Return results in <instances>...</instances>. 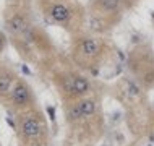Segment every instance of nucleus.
I'll use <instances>...</instances> for the list:
<instances>
[{"instance_id": "39448f33", "label": "nucleus", "mask_w": 154, "mask_h": 146, "mask_svg": "<svg viewBox=\"0 0 154 146\" xmlns=\"http://www.w3.org/2000/svg\"><path fill=\"white\" fill-rule=\"evenodd\" d=\"M15 130L20 138V143L24 146H47L49 144V125L44 112L39 106L16 114Z\"/></svg>"}, {"instance_id": "7ed1b4c3", "label": "nucleus", "mask_w": 154, "mask_h": 146, "mask_svg": "<svg viewBox=\"0 0 154 146\" xmlns=\"http://www.w3.org/2000/svg\"><path fill=\"white\" fill-rule=\"evenodd\" d=\"M51 81L59 94L62 106L75 102L85 96L94 94L93 81L80 68H54L51 72Z\"/></svg>"}, {"instance_id": "2eb2a0df", "label": "nucleus", "mask_w": 154, "mask_h": 146, "mask_svg": "<svg viewBox=\"0 0 154 146\" xmlns=\"http://www.w3.org/2000/svg\"><path fill=\"white\" fill-rule=\"evenodd\" d=\"M152 24H154V13H152Z\"/></svg>"}, {"instance_id": "f03ea898", "label": "nucleus", "mask_w": 154, "mask_h": 146, "mask_svg": "<svg viewBox=\"0 0 154 146\" xmlns=\"http://www.w3.org/2000/svg\"><path fill=\"white\" fill-rule=\"evenodd\" d=\"M110 49L102 34L78 33L73 36L70 45V58L81 72H97L106 62Z\"/></svg>"}, {"instance_id": "1a4fd4ad", "label": "nucleus", "mask_w": 154, "mask_h": 146, "mask_svg": "<svg viewBox=\"0 0 154 146\" xmlns=\"http://www.w3.org/2000/svg\"><path fill=\"white\" fill-rule=\"evenodd\" d=\"M3 106L10 112H13L15 115L20 114V112L32 109V107L37 106L34 89H32L31 85L24 78H18L16 83L13 85V88H11V93L8 94V98H7Z\"/></svg>"}, {"instance_id": "20e7f679", "label": "nucleus", "mask_w": 154, "mask_h": 146, "mask_svg": "<svg viewBox=\"0 0 154 146\" xmlns=\"http://www.w3.org/2000/svg\"><path fill=\"white\" fill-rule=\"evenodd\" d=\"M42 15L51 23L63 28L72 36L83 31L86 20V10L75 0H54V2H39Z\"/></svg>"}, {"instance_id": "423d86ee", "label": "nucleus", "mask_w": 154, "mask_h": 146, "mask_svg": "<svg viewBox=\"0 0 154 146\" xmlns=\"http://www.w3.org/2000/svg\"><path fill=\"white\" fill-rule=\"evenodd\" d=\"M127 8L125 0H89L86 13L89 16L91 33L102 36L109 33L122 21Z\"/></svg>"}, {"instance_id": "0eeeda50", "label": "nucleus", "mask_w": 154, "mask_h": 146, "mask_svg": "<svg viewBox=\"0 0 154 146\" xmlns=\"http://www.w3.org/2000/svg\"><path fill=\"white\" fill-rule=\"evenodd\" d=\"M127 70L146 91L154 89V49L149 42H138L127 55Z\"/></svg>"}, {"instance_id": "4468645a", "label": "nucleus", "mask_w": 154, "mask_h": 146, "mask_svg": "<svg viewBox=\"0 0 154 146\" xmlns=\"http://www.w3.org/2000/svg\"><path fill=\"white\" fill-rule=\"evenodd\" d=\"M39 2H54V0H39Z\"/></svg>"}, {"instance_id": "9d476101", "label": "nucleus", "mask_w": 154, "mask_h": 146, "mask_svg": "<svg viewBox=\"0 0 154 146\" xmlns=\"http://www.w3.org/2000/svg\"><path fill=\"white\" fill-rule=\"evenodd\" d=\"M18 75L11 67L0 64V102L5 104L8 94L11 93V88L18 80Z\"/></svg>"}, {"instance_id": "6e6552de", "label": "nucleus", "mask_w": 154, "mask_h": 146, "mask_svg": "<svg viewBox=\"0 0 154 146\" xmlns=\"http://www.w3.org/2000/svg\"><path fill=\"white\" fill-rule=\"evenodd\" d=\"M3 24L7 33L15 39H20L32 28L29 0H7Z\"/></svg>"}, {"instance_id": "9b49d317", "label": "nucleus", "mask_w": 154, "mask_h": 146, "mask_svg": "<svg viewBox=\"0 0 154 146\" xmlns=\"http://www.w3.org/2000/svg\"><path fill=\"white\" fill-rule=\"evenodd\" d=\"M146 136L149 140H154V107L151 110V115H149V122H148V133Z\"/></svg>"}, {"instance_id": "ddd939ff", "label": "nucleus", "mask_w": 154, "mask_h": 146, "mask_svg": "<svg viewBox=\"0 0 154 146\" xmlns=\"http://www.w3.org/2000/svg\"><path fill=\"white\" fill-rule=\"evenodd\" d=\"M143 140H144V138H136V141H135L131 146H149V143H144Z\"/></svg>"}, {"instance_id": "f257e3e1", "label": "nucleus", "mask_w": 154, "mask_h": 146, "mask_svg": "<svg viewBox=\"0 0 154 146\" xmlns=\"http://www.w3.org/2000/svg\"><path fill=\"white\" fill-rule=\"evenodd\" d=\"M65 146H96L104 136L106 120L97 96L89 94L63 106Z\"/></svg>"}, {"instance_id": "f8f14e48", "label": "nucleus", "mask_w": 154, "mask_h": 146, "mask_svg": "<svg viewBox=\"0 0 154 146\" xmlns=\"http://www.w3.org/2000/svg\"><path fill=\"white\" fill-rule=\"evenodd\" d=\"M7 44H8V37H7L5 33L0 29V54H2V52L7 49Z\"/></svg>"}]
</instances>
